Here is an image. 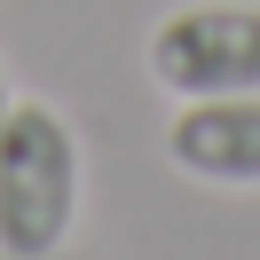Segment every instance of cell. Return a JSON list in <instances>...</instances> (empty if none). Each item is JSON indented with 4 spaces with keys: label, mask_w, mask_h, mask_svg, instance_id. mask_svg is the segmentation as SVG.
Returning a JSON list of instances; mask_svg holds the SVG:
<instances>
[{
    "label": "cell",
    "mask_w": 260,
    "mask_h": 260,
    "mask_svg": "<svg viewBox=\"0 0 260 260\" xmlns=\"http://www.w3.org/2000/svg\"><path fill=\"white\" fill-rule=\"evenodd\" d=\"M79 134L55 103H8L0 111V252L55 260L79 221Z\"/></svg>",
    "instance_id": "6da1fadb"
},
{
    "label": "cell",
    "mask_w": 260,
    "mask_h": 260,
    "mask_svg": "<svg viewBox=\"0 0 260 260\" xmlns=\"http://www.w3.org/2000/svg\"><path fill=\"white\" fill-rule=\"evenodd\" d=\"M150 79L166 95H260V8L252 0H197L150 32Z\"/></svg>",
    "instance_id": "7a4b0ae2"
},
{
    "label": "cell",
    "mask_w": 260,
    "mask_h": 260,
    "mask_svg": "<svg viewBox=\"0 0 260 260\" xmlns=\"http://www.w3.org/2000/svg\"><path fill=\"white\" fill-rule=\"evenodd\" d=\"M166 158L213 189H260V95H197L166 126Z\"/></svg>",
    "instance_id": "3957f363"
},
{
    "label": "cell",
    "mask_w": 260,
    "mask_h": 260,
    "mask_svg": "<svg viewBox=\"0 0 260 260\" xmlns=\"http://www.w3.org/2000/svg\"><path fill=\"white\" fill-rule=\"evenodd\" d=\"M8 103H16V95H8V79H0V111H8Z\"/></svg>",
    "instance_id": "277c9868"
},
{
    "label": "cell",
    "mask_w": 260,
    "mask_h": 260,
    "mask_svg": "<svg viewBox=\"0 0 260 260\" xmlns=\"http://www.w3.org/2000/svg\"><path fill=\"white\" fill-rule=\"evenodd\" d=\"M0 260H8V252H0ZM55 260H63V252H55Z\"/></svg>",
    "instance_id": "5b68a950"
}]
</instances>
